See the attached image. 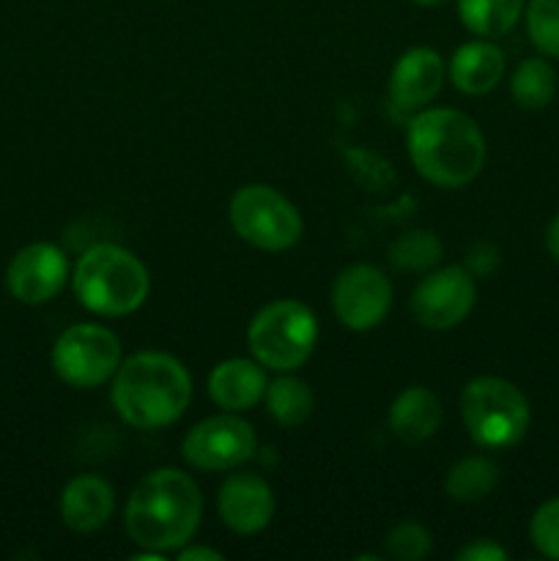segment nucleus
Wrapping results in <instances>:
<instances>
[{
  "instance_id": "obj_1",
  "label": "nucleus",
  "mask_w": 559,
  "mask_h": 561,
  "mask_svg": "<svg viewBox=\"0 0 559 561\" xmlns=\"http://www.w3.org/2000/svg\"><path fill=\"white\" fill-rule=\"evenodd\" d=\"M203 515L197 482L181 469H157L132 491L124 529L142 551L170 553L192 542Z\"/></svg>"
},
{
  "instance_id": "obj_2",
  "label": "nucleus",
  "mask_w": 559,
  "mask_h": 561,
  "mask_svg": "<svg viewBox=\"0 0 559 561\" xmlns=\"http://www.w3.org/2000/svg\"><path fill=\"white\" fill-rule=\"evenodd\" d=\"M113 409L137 431H159L186 414L192 400V378L175 356L162 351H140L118 365L113 376Z\"/></svg>"
},
{
  "instance_id": "obj_3",
  "label": "nucleus",
  "mask_w": 559,
  "mask_h": 561,
  "mask_svg": "<svg viewBox=\"0 0 559 561\" xmlns=\"http://www.w3.org/2000/svg\"><path fill=\"white\" fill-rule=\"evenodd\" d=\"M406 148L417 173L442 190H460L486 164V137L466 113L453 107L422 110L406 131Z\"/></svg>"
},
{
  "instance_id": "obj_4",
  "label": "nucleus",
  "mask_w": 559,
  "mask_h": 561,
  "mask_svg": "<svg viewBox=\"0 0 559 561\" xmlns=\"http://www.w3.org/2000/svg\"><path fill=\"white\" fill-rule=\"evenodd\" d=\"M75 296L88 312L121 318L140 310L151 294V277L137 255L118 244H96L77 261Z\"/></svg>"
},
{
  "instance_id": "obj_5",
  "label": "nucleus",
  "mask_w": 559,
  "mask_h": 561,
  "mask_svg": "<svg viewBox=\"0 0 559 561\" xmlns=\"http://www.w3.org/2000/svg\"><path fill=\"white\" fill-rule=\"evenodd\" d=\"M460 416L471 442L486 449L518 444L532 420L524 392L499 376H477L466 383L460 394Z\"/></svg>"
},
{
  "instance_id": "obj_6",
  "label": "nucleus",
  "mask_w": 559,
  "mask_h": 561,
  "mask_svg": "<svg viewBox=\"0 0 559 561\" xmlns=\"http://www.w3.org/2000/svg\"><path fill=\"white\" fill-rule=\"evenodd\" d=\"M318 343V321L307 305L296 299H274L255 312L247 329L252 359L277 373H294L312 356Z\"/></svg>"
},
{
  "instance_id": "obj_7",
  "label": "nucleus",
  "mask_w": 559,
  "mask_h": 561,
  "mask_svg": "<svg viewBox=\"0 0 559 561\" xmlns=\"http://www.w3.org/2000/svg\"><path fill=\"white\" fill-rule=\"evenodd\" d=\"M228 219L239 239L263 252L290 250L305 233V222L294 203L269 184H247L236 190Z\"/></svg>"
},
{
  "instance_id": "obj_8",
  "label": "nucleus",
  "mask_w": 559,
  "mask_h": 561,
  "mask_svg": "<svg viewBox=\"0 0 559 561\" xmlns=\"http://www.w3.org/2000/svg\"><path fill=\"white\" fill-rule=\"evenodd\" d=\"M124 362L121 343L99 323L69 327L53 345V370L75 389H96L115 376Z\"/></svg>"
},
{
  "instance_id": "obj_9",
  "label": "nucleus",
  "mask_w": 559,
  "mask_h": 561,
  "mask_svg": "<svg viewBox=\"0 0 559 561\" xmlns=\"http://www.w3.org/2000/svg\"><path fill=\"white\" fill-rule=\"evenodd\" d=\"M258 438L247 420L233 411L197 422L181 444V455L192 469L233 471L255 455Z\"/></svg>"
},
{
  "instance_id": "obj_10",
  "label": "nucleus",
  "mask_w": 559,
  "mask_h": 561,
  "mask_svg": "<svg viewBox=\"0 0 559 561\" xmlns=\"http://www.w3.org/2000/svg\"><path fill=\"white\" fill-rule=\"evenodd\" d=\"M477 285L475 274L466 266H444L425 274L414 288L409 310L420 327L433 332H447L464 323L475 310Z\"/></svg>"
},
{
  "instance_id": "obj_11",
  "label": "nucleus",
  "mask_w": 559,
  "mask_h": 561,
  "mask_svg": "<svg viewBox=\"0 0 559 561\" xmlns=\"http://www.w3.org/2000/svg\"><path fill=\"white\" fill-rule=\"evenodd\" d=\"M392 307V283L373 263H354L332 285V310L351 332L376 329Z\"/></svg>"
},
{
  "instance_id": "obj_12",
  "label": "nucleus",
  "mask_w": 559,
  "mask_h": 561,
  "mask_svg": "<svg viewBox=\"0 0 559 561\" xmlns=\"http://www.w3.org/2000/svg\"><path fill=\"white\" fill-rule=\"evenodd\" d=\"M69 279V261L64 250L49 241L27 244L11 257L5 268V288L22 305H47L64 290Z\"/></svg>"
},
{
  "instance_id": "obj_13",
  "label": "nucleus",
  "mask_w": 559,
  "mask_h": 561,
  "mask_svg": "<svg viewBox=\"0 0 559 561\" xmlns=\"http://www.w3.org/2000/svg\"><path fill=\"white\" fill-rule=\"evenodd\" d=\"M217 510L223 524L236 535H258L274 518V491L255 471H239L223 482L217 496Z\"/></svg>"
},
{
  "instance_id": "obj_14",
  "label": "nucleus",
  "mask_w": 559,
  "mask_h": 561,
  "mask_svg": "<svg viewBox=\"0 0 559 561\" xmlns=\"http://www.w3.org/2000/svg\"><path fill=\"white\" fill-rule=\"evenodd\" d=\"M444 82V60L431 47L406 49L389 75V96L400 110H420L433 102Z\"/></svg>"
},
{
  "instance_id": "obj_15",
  "label": "nucleus",
  "mask_w": 559,
  "mask_h": 561,
  "mask_svg": "<svg viewBox=\"0 0 559 561\" xmlns=\"http://www.w3.org/2000/svg\"><path fill=\"white\" fill-rule=\"evenodd\" d=\"M115 510V493L107 480L96 474H80L60 493V518L77 535L99 531Z\"/></svg>"
},
{
  "instance_id": "obj_16",
  "label": "nucleus",
  "mask_w": 559,
  "mask_h": 561,
  "mask_svg": "<svg viewBox=\"0 0 559 561\" xmlns=\"http://www.w3.org/2000/svg\"><path fill=\"white\" fill-rule=\"evenodd\" d=\"M266 373L255 359H225L208 376V398L223 411H250L266 394Z\"/></svg>"
},
{
  "instance_id": "obj_17",
  "label": "nucleus",
  "mask_w": 559,
  "mask_h": 561,
  "mask_svg": "<svg viewBox=\"0 0 559 561\" xmlns=\"http://www.w3.org/2000/svg\"><path fill=\"white\" fill-rule=\"evenodd\" d=\"M504 77V53L497 44L477 38L460 44L449 60V80L466 96L491 93Z\"/></svg>"
},
{
  "instance_id": "obj_18",
  "label": "nucleus",
  "mask_w": 559,
  "mask_h": 561,
  "mask_svg": "<svg viewBox=\"0 0 559 561\" xmlns=\"http://www.w3.org/2000/svg\"><path fill=\"white\" fill-rule=\"evenodd\" d=\"M442 403L427 387H406L389 405V431L409 447L425 444L442 425Z\"/></svg>"
},
{
  "instance_id": "obj_19",
  "label": "nucleus",
  "mask_w": 559,
  "mask_h": 561,
  "mask_svg": "<svg viewBox=\"0 0 559 561\" xmlns=\"http://www.w3.org/2000/svg\"><path fill=\"white\" fill-rule=\"evenodd\" d=\"M526 0H458V14L466 31L482 38H497L518 25Z\"/></svg>"
},
{
  "instance_id": "obj_20",
  "label": "nucleus",
  "mask_w": 559,
  "mask_h": 561,
  "mask_svg": "<svg viewBox=\"0 0 559 561\" xmlns=\"http://www.w3.org/2000/svg\"><path fill=\"white\" fill-rule=\"evenodd\" d=\"M497 485H499L497 463L482 458V455H471V458L458 460V463L447 471V480H444V491H447V496L460 504L482 502V499H486Z\"/></svg>"
},
{
  "instance_id": "obj_21",
  "label": "nucleus",
  "mask_w": 559,
  "mask_h": 561,
  "mask_svg": "<svg viewBox=\"0 0 559 561\" xmlns=\"http://www.w3.org/2000/svg\"><path fill=\"white\" fill-rule=\"evenodd\" d=\"M266 409L272 420L283 427H299L301 422L310 420L316 409V394L301 378L280 376L266 387Z\"/></svg>"
},
{
  "instance_id": "obj_22",
  "label": "nucleus",
  "mask_w": 559,
  "mask_h": 561,
  "mask_svg": "<svg viewBox=\"0 0 559 561\" xmlns=\"http://www.w3.org/2000/svg\"><path fill=\"white\" fill-rule=\"evenodd\" d=\"M510 93L524 110H543L557 96V71L546 58L521 60L510 80Z\"/></svg>"
},
{
  "instance_id": "obj_23",
  "label": "nucleus",
  "mask_w": 559,
  "mask_h": 561,
  "mask_svg": "<svg viewBox=\"0 0 559 561\" xmlns=\"http://www.w3.org/2000/svg\"><path fill=\"white\" fill-rule=\"evenodd\" d=\"M444 255V244L436 233L431 230H409L400 239L392 241L389 247V261L395 268L411 274L431 272Z\"/></svg>"
},
{
  "instance_id": "obj_24",
  "label": "nucleus",
  "mask_w": 559,
  "mask_h": 561,
  "mask_svg": "<svg viewBox=\"0 0 559 561\" xmlns=\"http://www.w3.org/2000/svg\"><path fill=\"white\" fill-rule=\"evenodd\" d=\"M526 33L546 58H559V0H529Z\"/></svg>"
},
{
  "instance_id": "obj_25",
  "label": "nucleus",
  "mask_w": 559,
  "mask_h": 561,
  "mask_svg": "<svg viewBox=\"0 0 559 561\" xmlns=\"http://www.w3.org/2000/svg\"><path fill=\"white\" fill-rule=\"evenodd\" d=\"M431 531L422 524H417V520H400L384 537V553L398 561H422L431 553Z\"/></svg>"
},
{
  "instance_id": "obj_26",
  "label": "nucleus",
  "mask_w": 559,
  "mask_h": 561,
  "mask_svg": "<svg viewBox=\"0 0 559 561\" xmlns=\"http://www.w3.org/2000/svg\"><path fill=\"white\" fill-rule=\"evenodd\" d=\"M529 537L532 546L543 553V557L559 561V496L548 499L535 510L529 520Z\"/></svg>"
},
{
  "instance_id": "obj_27",
  "label": "nucleus",
  "mask_w": 559,
  "mask_h": 561,
  "mask_svg": "<svg viewBox=\"0 0 559 561\" xmlns=\"http://www.w3.org/2000/svg\"><path fill=\"white\" fill-rule=\"evenodd\" d=\"M458 561H507L510 553L504 551L499 542L488 540V537H480V540H471L455 553Z\"/></svg>"
},
{
  "instance_id": "obj_28",
  "label": "nucleus",
  "mask_w": 559,
  "mask_h": 561,
  "mask_svg": "<svg viewBox=\"0 0 559 561\" xmlns=\"http://www.w3.org/2000/svg\"><path fill=\"white\" fill-rule=\"evenodd\" d=\"M499 263V255H497V250H493V247H488V244H477L475 250H471V255H469V272L475 274V277H480V274H488L491 272L493 266H497Z\"/></svg>"
},
{
  "instance_id": "obj_29",
  "label": "nucleus",
  "mask_w": 559,
  "mask_h": 561,
  "mask_svg": "<svg viewBox=\"0 0 559 561\" xmlns=\"http://www.w3.org/2000/svg\"><path fill=\"white\" fill-rule=\"evenodd\" d=\"M179 559L181 561H223L225 557L219 551H214V548L190 546V542H186L184 548H179Z\"/></svg>"
},
{
  "instance_id": "obj_30",
  "label": "nucleus",
  "mask_w": 559,
  "mask_h": 561,
  "mask_svg": "<svg viewBox=\"0 0 559 561\" xmlns=\"http://www.w3.org/2000/svg\"><path fill=\"white\" fill-rule=\"evenodd\" d=\"M546 250L554 261L559 263V214L554 217V222L548 225V233H546Z\"/></svg>"
},
{
  "instance_id": "obj_31",
  "label": "nucleus",
  "mask_w": 559,
  "mask_h": 561,
  "mask_svg": "<svg viewBox=\"0 0 559 561\" xmlns=\"http://www.w3.org/2000/svg\"><path fill=\"white\" fill-rule=\"evenodd\" d=\"M414 3H420V5H438V3H444V0H414Z\"/></svg>"
}]
</instances>
